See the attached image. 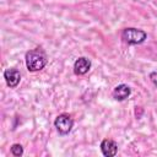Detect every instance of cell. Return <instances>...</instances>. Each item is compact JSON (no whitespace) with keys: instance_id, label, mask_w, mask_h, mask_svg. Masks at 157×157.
I'll use <instances>...</instances> for the list:
<instances>
[{"instance_id":"cell-1","label":"cell","mask_w":157,"mask_h":157,"mask_svg":"<svg viewBox=\"0 0 157 157\" xmlns=\"http://www.w3.org/2000/svg\"><path fill=\"white\" fill-rule=\"evenodd\" d=\"M47 61H48L47 54L42 48L31 49L29 52L26 53V56H25L26 67L31 72H37L44 69V66L47 65Z\"/></svg>"},{"instance_id":"cell-2","label":"cell","mask_w":157,"mask_h":157,"mask_svg":"<svg viewBox=\"0 0 157 157\" xmlns=\"http://www.w3.org/2000/svg\"><path fill=\"white\" fill-rule=\"evenodd\" d=\"M120 37L124 43L129 45H137V44H142L147 39V33L140 28L126 27L121 31Z\"/></svg>"},{"instance_id":"cell-3","label":"cell","mask_w":157,"mask_h":157,"mask_svg":"<svg viewBox=\"0 0 157 157\" xmlns=\"http://www.w3.org/2000/svg\"><path fill=\"white\" fill-rule=\"evenodd\" d=\"M54 126L60 135H67L74 128V119L66 113L59 114L54 120Z\"/></svg>"},{"instance_id":"cell-4","label":"cell","mask_w":157,"mask_h":157,"mask_svg":"<svg viewBox=\"0 0 157 157\" xmlns=\"http://www.w3.org/2000/svg\"><path fill=\"white\" fill-rule=\"evenodd\" d=\"M4 78H5L6 85L10 88H15V87H17V85L21 81V74H20V71L17 69L9 67V69H6L4 71Z\"/></svg>"},{"instance_id":"cell-5","label":"cell","mask_w":157,"mask_h":157,"mask_svg":"<svg viewBox=\"0 0 157 157\" xmlns=\"http://www.w3.org/2000/svg\"><path fill=\"white\" fill-rule=\"evenodd\" d=\"M91 66H92V63L90 59H87L85 56H80L74 63V72H75V75H78V76L85 75L90 71Z\"/></svg>"},{"instance_id":"cell-6","label":"cell","mask_w":157,"mask_h":157,"mask_svg":"<svg viewBox=\"0 0 157 157\" xmlns=\"http://www.w3.org/2000/svg\"><path fill=\"white\" fill-rule=\"evenodd\" d=\"M101 151L105 157H113L118 153V145L114 140L104 139L101 142Z\"/></svg>"},{"instance_id":"cell-7","label":"cell","mask_w":157,"mask_h":157,"mask_svg":"<svg viewBox=\"0 0 157 157\" xmlns=\"http://www.w3.org/2000/svg\"><path fill=\"white\" fill-rule=\"evenodd\" d=\"M112 94H113V98L115 101L123 102L126 98H129V96L131 94V88L128 85H125V83H120V85H118V86L114 87Z\"/></svg>"},{"instance_id":"cell-8","label":"cell","mask_w":157,"mask_h":157,"mask_svg":"<svg viewBox=\"0 0 157 157\" xmlns=\"http://www.w3.org/2000/svg\"><path fill=\"white\" fill-rule=\"evenodd\" d=\"M11 153H12L13 156H16V157L22 156V155H23V147H22V145H20V144H13V145L11 146Z\"/></svg>"},{"instance_id":"cell-9","label":"cell","mask_w":157,"mask_h":157,"mask_svg":"<svg viewBox=\"0 0 157 157\" xmlns=\"http://www.w3.org/2000/svg\"><path fill=\"white\" fill-rule=\"evenodd\" d=\"M150 80H151V82L157 87V72H156V71H152V72L150 74Z\"/></svg>"}]
</instances>
